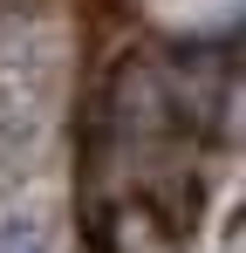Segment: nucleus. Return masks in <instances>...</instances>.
<instances>
[{"mask_svg": "<svg viewBox=\"0 0 246 253\" xmlns=\"http://www.w3.org/2000/svg\"><path fill=\"white\" fill-rule=\"evenodd\" d=\"M0 253H55V226L35 206H7L0 212Z\"/></svg>", "mask_w": 246, "mask_h": 253, "instance_id": "nucleus-1", "label": "nucleus"}]
</instances>
